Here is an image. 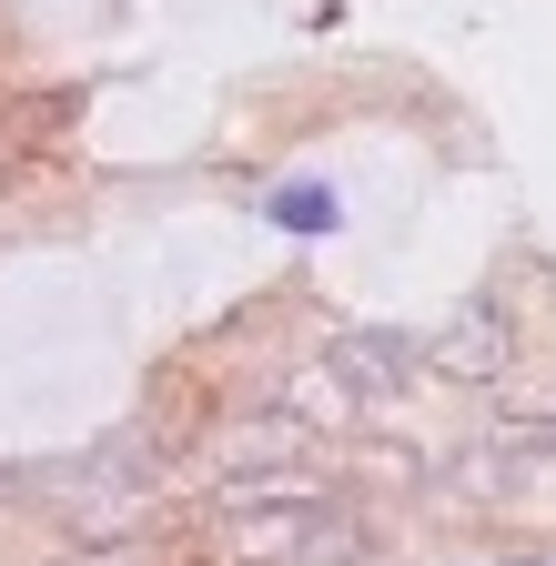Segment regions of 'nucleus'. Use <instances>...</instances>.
<instances>
[{
  "mask_svg": "<svg viewBox=\"0 0 556 566\" xmlns=\"http://www.w3.org/2000/svg\"><path fill=\"white\" fill-rule=\"evenodd\" d=\"M202 526H213V546L233 566H355L365 556L355 506L294 465H233L213 485V506H202Z\"/></svg>",
  "mask_w": 556,
  "mask_h": 566,
  "instance_id": "nucleus-1",
  "label": "nucleus"
},
{
  "mask_svg": "<svg viewBox=\"0 0 556 566\" xmlns=\"http://www.w3.org/2000/svg\"><path fill=\"white\" fill-rule=\"evenodd\" d=\"M455 465L485 506H536V495H556V415H496L485 436H465Z\"/></svg>",
  "mask_w": 556,
  "mask_h": 566,
  "instance_id": "nucleus-2",
  "label": "nucleus"
},
{
  "mask_svg": "<svg viewBox=\"0 0 556 566\" xmlns=\"http://www.w3.org/2000/svg\"><path fill=\"white\" fill-rule=\"evenodd\" d=\"M506 365H516V324H506V304H485V294L455 304V324L426 344V375L436 385H496Z\"/></svg>",
  "mask_w": 556,
  "mask_h": 566,
  "instance_id": "nucleus-3",
  "label": "nucleus"
},
{
  "mask_svg": "<svg viewBox=\"0 0 556 566\" xmlns=\"http://www.w3.org/2000/svg\"><path fill=\"white\" fill-rule=\"evenodd\" d=\"M324 365H334V385L355 405H385V395H405L415 365H426V344H405V334H334Z\"/></svg>",
  "mask_w": 556,
  "mask_h": 566,
  "instance_id": "nucleus-4",
  "label": "nucleus"
},
{
  "mask_svg": "<svg viewBox=\"0 0 556 566\" xmlns=\"http://www.w3.org/2000/svg\"><path fill=\"white\" fill-rule=\"evenodd\" d=\"M284 223H294V233H314V223H334V192H284Z\"/></svg>",
  "mask_w": 556,
  "mask_h": 566,
  "instance_id": "nucleus-5",
  "label": "nucleus"
},
{
  "mask_svg": "<svg viewBox=\"0 0 556 566\" xmlns=\"http://www.w3.org/2000/svg\"><path fill=\"white\" fill-rule=\"evenodd\" d=\"M536 566H556V556H536Z\"/></svg>",
  "mask_w": 556,
  "mask_h": 566,
  "instance_id": "nucleus-6",
  "label": "nucleus"
}]
</instances>
